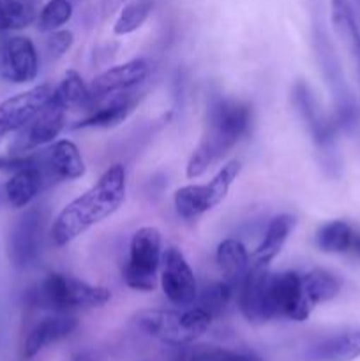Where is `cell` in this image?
Instances as JSON below:
<instances>
[{
  "mask_svg": "<svg viewBox=\"0 0 360 361\" xmlns=\"http://www.w3.org/2000/svg\"><path fill=\"white\" fill-rule=\"evenodd\" d=\"M44 185L42 168H27L13 173L6 183V197L13 208H25L32 203Z\"/></svg>",
  "mask_w": 360,
  "mask_h": 361,
  "instance_id": "23",
  "label": "cell"
},
{
  "mask_svg": "<svg viewBox=\"0 0 360 361\" xmlns=\"http://www.w3.org/2000/svg\"><path fill=\"white\" fill-rule=\"evenodd\" d=\"M295 226V219L288 214L277 215L270 221L263 240L251 256V270H267L272 261L281 254L289 233Z\"/></svg>",
  "mask_w": 360,
  "mask_h": 361,
  "instance_id": "20",
  "label": "cell"
},
{
  "mask_svg": "<svg viewBox=\"0 0 360 361\" xmlns=\"http://www.w3.org/2000/svg\"><path fill=\"white\" fill-rule=\"evenodd\" d=\"M148 74H150V66L143 59H134L126 63H120V66L109 67L104 73L95 76L92 83L88 85L94 104L101 99L119 94V92H126L136 85L143 83Z\"/></svg>",
  "mask_w": 360,
  "mask_h": 361,
  "instance_id": "13",
  "label": "cell"
},
{
  "mask_svg": "<svg viewBox=\"0 0 360 361\" xmlns=\"http://www.w3.org/2000/svg\"><path fill=\"white\" fill-rule=\"evenodd\" d=\"M212 319L214 317L198 305L186 307L184 310L147 309L134 316V323L143 334L175 348L198 341L208 330Z\"/></svg>",
  "mask_w": 360,
  "mask_h": 361,
  "instance_id": "3",
  "label": "cell"
},
{
  "mask_svg": "<svg viewBox=\"0 0 360 361\" xmlns=\"http://www.w3.org/2000/svg\"><path fill=\"white\" fill-rule=\"evenodd\" d=\"M39 56L34 42L23 35L0 39V80L23 85L37 78Z\"/></svg>",
  "mask_w": 360,
  "mask_h": 361,
  "instance_id": "11",
  "label": "cell"
},
{
  "mask_svg": "<svg viewBox=\"0 0 360 361\" xmlns=\"http://www.w3.org/2000/svg\"><path fill=\"white\" fill-rule=\"evenodd\" d=\"M233 293H235V288H233L229 282H215V284L208 286V288L201 293L198 307H201V309L207 310L212 317H215L228 307V303L232 302L233 298Z\"/></svg>",
  "mask_w": 360,
  "mask_h": 361,
  "instance_id": "30",
  "label": "cell"
},
{
  "mask_svg": "<svg viewBox=\"0 0 360 361\" xmlns=\"http://www.w3.org/2000/svg\"><path fill=\"white\" fill-rule=\"evenodd\" d=\"M240 169H242V164L239 161H229L219 169V173L210 182L187 185L176 190L173 196V204L179 217L191 221L221 204L228 196L232 183L240 175Z\"/></svg>",
  "mask_w": 360,
  "mask_h": 361,
  "instance_id": "6",
  "label": "cell"
},
{
  "mask_svg": "<svg viewBox=\"0 0 360 361\" xmlns=\"http://www.w3.org/2000/svg\"><path fill=\"white\" fill-rule=\"evenodd\" d=\"M74 42L73 32L69 30H55L49 32V35L46 37V53L49 55V59H60V56L66 55L71 49Z\"/></svg>",
  "mask_w": 360,
  "mask_h": 361,
  "instance_id": "32",
  "label": "cell"
},
{
  "mask_svg": "<svg viewBox=\"0 0 360 361\" xmlns=\"http://www.w3.org/2000/svg\"><path fill=\"white\" fill-rule=\"evenodd\" d=\"M76 328L78 319L69 316L67 312H55L53 316L44 317V319H41L32 328L30 334L25 338V358H34L44 348H48V345L55 344V342L62 341L67 335L73 334Z\"/></svg>",
  "mask_w": 360,
  "mask_h": 361,
  "instance_id": "17",
  "label": "cell"
},
{
  "mask_svg": "<svg viewBox=\"0 0 360 361\" xmlns=\"http://www.w3.org/2000/svg\"><path fill=\"white\" fill-rule=\"evenodd\" d=\"M253 111L246 102L228 97L215 99L208 108L203 137L187 162V178H198L224 157L249 133Z\"/></svg>",
  "mask_w": 360,
  "mask_h": 361,
  "instance_id": "2",
  "label": "cell"
},
{
  "mask_svg": "<svg viewBox=\"0 0 360 361\" xmlns=\"http://www.w3.org/2000/svg\"><path fill=\"white\" fill-rule=\"evenodd\" d=\"M215 261L222 274V281L229 282L235 289L242 284L251 270V256L240 240L226 238L219 243Z\"/></svg>",
  "mask_w": 360,
  "mask_h": 361,
  "instance_id": "22",
  "label": "cell"
},
{
  "mask_svg": "<svg viewBox=\"0 0 360 361\" xmlns=\"http://www.w3.org/2000/svg\"><path fill=\"white\" fill-rule=\"evenodd\" d=\"M175 361H263L254 353L232 351L214 345H198V348H184L175 355Z\"/></svg>",
  "mask_w": 360,
  "mask_h": 361,
  "instance_id": "27",
  "label": "cell"
},
{
  "mask_svg": "<svg viewBox=\"0 0 360 361\" xmlns=\"http://www.w3.org/2000/svg\"><path fill=\"white\" fill-rule=\"evenodd\" d=\"M73 18V2L71 0H49L41 9L37 18V28L41 32L60 30L62 25Z\"/></svg>",
  "mask_w": 360,
  "mask_h": 361,
  "instance_id": "29",
  "label": "cell"
},
{
  "mask_svg": "<svg viewBox=\"0 0 360 361\" xmlns=\"http://www.w3.org/2000/svg\"><path fill=\"white\" fill-rule=\"evenodd\" d=\"M35 20L32 0H0V34L20 30Z\"/></svg>",
  "mask_w": 360,
  "mask_h": 361,
  "instance_id": "26",
  "label": "cell"
},
{
  "mask_svg": "<svg viewBox=\"0 0 360 361\" xmlns=\"http://www.w3.org/2000/svg\"><path fill=\"white\" fill-rule=\"evenodd\" d=\"M44 154H9L0 157V171L16 173L27 168H42Z\"/></svg>",
  "mask_w": 360,
  "mask_h": 361,
  "instance_id": "31",
  "label": "cell"
},
{
  "mask_svg": "<svg viewBox=\"0 0 360 361\" xmlns=\"http://www.w3.org/2000/svg\"><path fill=\"white\" fill-rule=\"evenodd\" d=\"M52 95L53 88L49 85H37L0 102V140L27 126L52 99Z\"/></svg>",
  "mask_w": 360,
  "mask_h": 361,
  "instance_id": "12",
  "label": "cell"
},
{
  "mask_svg": "<svg viewBox=\"0 0 360 361\" xmlns=\"http://www.w3.org/2000/svg\"><path fill=\"white\" fill-rule=\"evenodd\" d=\"M112 300V291L90 286L76 277L49 274L30 291V302L39 309L69 312L74 309H97Z\"/></svg>",
  "mask_w": 360,
  "mask_h": 361,
  "instance_id": "4",
  "label": "cell"
},
{
  "mask_svg": "<svg viewBox=\"0 0 360 361\" xmlns=\"http://www.w3.org/2000/svg\"><path fill=\"white\" fill-rule=\"evenodd\" d=\"M293 101H295V106L299 108L302 118L306 120L314 141L323 148L332 147L335 140L337 123H335V120L327 118L321 113L313 92H311V88L304 81H299L295 88H293Z\"/></svg>",
  "mask_w": 360,
  "mask_h": 361,
  "instance_id": "15",
  "label": "cell"
},
{
  "mask_svg": "<svg viewBox=\"0 0 360 361\" xmlns=\"http://www.w3.org/2000/svg\"><path fill=\"white\" fill-rule=\"evenodd\" d=\"M127 194V171L124 164H113L87 192L62 208L52 224L53 245L64 247L99 222L112 217L124 204Z\"/></svg>",
  "mask_w": 360,
  "mask_h": 361,
  "instance_id": "1",
  "label": "cell"
},
{
  "mask_svg": "<svg viewBox=\"0 0 360 361\" xmlns=\"http://www.w3.org/2000/svg\"><path fill=\"white\" fill-rule=\"evenodd\" d=\"M161 231L154 226H143L131 238L129 259L124 267V281L134 291H152L161 268Z\"/></svg>",
  "mask_w": 360,
  "mask_h": 361,
  "instance_id": "5",
  "label": "cell"
},
{
  "mask_svg": "<svg viewBox=\"0 0 360 361\" xmlns=\"http://www.w3.org/2000/svg\"><path fill=\"white\" fill-rule=\"evenodd\" d=\"M44 166L49 175L59 180H78L85 175V162L80 148L69 140H60L44 154Z\"/></svg>",
  "mask_w": 360,
  "mask_h": 361,
  "instance_id": "21",
  "label": "cell"
},
{
  "mask_svg": "<svg viewBox=\"0 0 360 361\" xmlns=\"http://www.w3.org/2000/svg\"><path fill=\"white\" fill-rule=\"evenodd\" d=\"M66 111L67 109L52 95L41 111L18 130L16 137L9 145V154H28L35 148L52 143L66 126Z\"/></svg>",
  "mask_w": 360,
  "mask_h": 361,
  "instance_id": "9",
  "label": "cell"
},
{
  "mask_svg": "<svg viewBox=\"0 0 360 361\" xmlns=\"http://www.w3.org/2000/svg\"><path fill=\"white\" fill-rule=\"evenodd\" d=\"M152 7H154V0H133V2L126 4L120 9L119 20L113 25V32L116 35L133 34L150 16Z\"/></svg>",
  "mask_w": 360,
  "mask_h": 361,
  "instance_id": "28",
  "label": "cell"
},
{
  "mask_svg": "<svg viewBox=\"0 0 360 361\" xmlns=\"http://www.w3.org/2000/svg\"><path fill=\"white\" fill-rule=\"evenodd\" d=\"M134 108V97L126 92H119L109 97L101 99L92 106L94 111L85 116L83 120L76 122L73 129H109L129 116Z\"/></svg>",
  "mask_w": 360,
  "mask_h": 361,
  "instance_id": "19",
  "label": "cell"
},
{
  "mask_svg": "<svg viewBox=\"0 0 360 361\" xmlns=\"http://www.w3.org/2000/svg\"><path fill=\"white\" fill-rule=\"evenodd\" d=\"M268 305L272 319L284 317L289 321H306L314 310L304 295L302 275L295 271L270 274L268 271Z\"/></svg>",
  "mask_w": 360,
  "mask_h": 361,
  "instance_id": "8",
  "label": "cell"
},
{
  "mask_svg": "<svg viewBox=\"0 0 360 361\" xmlns=\"http://www.w3.org/2000/svg\"><path fill=\"white\" fill-rule=\"evenodd\" d=\"M161 286L164 296L173 305L186 309L198 300V286L194 271L186 256L176 247H168L161 257Z\"/></svg>",
  "mask_w": 360,
  "mask_h": 361,
  "instance_id": "10",
  "label": "cell"
},
{
  "mask_svg": "<svg viewBox=\"0 0 360 361\" xmlns=\"http://www.w3.org/2000/svg\"><path fill=\"white\" fill-rule=\"evenodd\" d=\"M316 245L325 254H337L360 261V229L341 219L330 221L318 229Z\"/></svg>",
  "mask_w": 360,
  "mask_h": 361,
  "instance_id": "18",
  "label": "cell"
},
{
  "mask_svg": "<svg viewBox=\"0 0 360 361\" xmlns=\"http://www.w3.org/2000/svg\"><path fill=\"white\" fill-rule=\"evenodd\" d=\"M46 215L41 208H28L14 222L7 240V254L18 270H27L37 263L42 252Z\"/></svg>",
  "mask_w": 360,
  "mask_h": 361,
  "instance_id": "7",
  "label": "cell"
},
{
  "mask_svg": "<svg viewBox=\"0 0 360 361\" xmlns=\"http://www.w3.org/2000/svg\"><path fill=\"white\" fill-rule=\"evenodd\" d=\"M53 99L59 101L66 109L92 108V104H94L90 88L74 69L67 71L59 87L53 88Z\"/></svg>",
  "mask_w": 360,
  "mask_h": 361,
  "instance_id": "24",
  "label": "cell"
},
{
  "mask_svg": "<svg viewBox=\"0 0 360 361\" xmlns=\"http://www.w3.org/2000/svg\"><path fill=\"white\" fill-rule=\"evenodd\" d=\"M302 288L304 295L309 300L311 305L316 307L320 303L330 302L332 298H335L339 295V291H341V281L334 274H330V271L314 268V270L302 275Z\"/></svg>",
  "mask_w": 360,
  "mask_h": 361,
  "instance_id": "25",
  "label": "cell"
},
{
  "mask_svg": "<svg viewBox=\"0 0 360 361\" xmlns=\"http://www.w3.org/2000/svg\"><path fill=\"white\" fill-rule=\"evenodd\" d=\"M236 291L240 312L249 323L261 324L272 321L268 305V270H249Z\"/></svg>",
  "mask_w": 360,
  "mask_h": 361,
  "instance_id": "14",
  "label": "cell"
},
{
  "mask_svg": "<svg viewBox=\"0 0 360 361\" xmlns=\"http://www.w3.org/2000/svg\"><path fill=\"white\" fill-rule=\"evenodd\" d=\"M356 358H360V328L328 335L304 353V361H353Z\"/></svg>",
  "mask_w": 360,
  "mask_h": 361,
  "instance_id": "16",
  "label": "cell"
},
{
  "mask_svg": "<svg viewBox=\"0 0 360 361\" xmlns=\"http://www.w3.org/2000/svg\"><path fill=\"white\" fill-rule=\"evenodd\" d=\"M126 6V0H97L90 11H88V18L92 23H99V21L108 20L112 14L120 11Z\"/></svg>",
  "mask_w": 360,
  "mask_h": 361,
  "instance_id": "33",
  "label": "cell"
}]
</instances>
